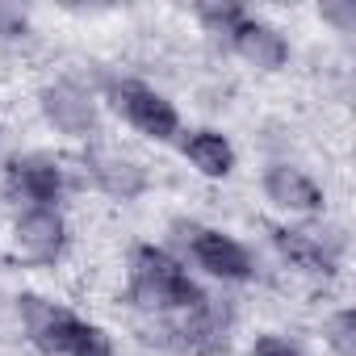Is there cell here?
I'll list each match as a JSON object with an SVG mask.
<instances>
[{
  "label": "cell",
  "mask_w": 356,
  "mask_h": 356,
  "mask_svg": "<svg viewBox=\"0 0 356 356\" xmlns=\"http://www.w3.org/2000/svg\"><path fill=\"white\" fill-rule=\"evenodd\" d=\"M130 302L138 310H155V314H185L206 302V289L163 248L138 243L130 252Z\"/></svg>",
  "instance_id": "1"
},
{
  "label": "cell",
  "mask_w": 356,
  "mask_h": 356,
  "mask_svg": "<svg viewBox=\"0 0 356 356\" xmlns=\"http://www.w3.org/2000/svg\"><path fill=\"white\" fill-rule=\"evenodd\" d=\"M17 310H22L26 335L47 356H113V343H109V335L97 323L80 318L76 310H67V306H59L51 298L22 293Z\"/></svg>",
  "instance_id": "2"
},
{
  "label": "cell",
  "mask_w": 356,
  "mask_h": 356,
  "mask_svg": "<svg viewBox=\"0 0 356 356\" xmlns=\"http://www.w3.org/2000/svg\"><path fill=\"white\" fill-rule=\"evenodd\" d=\"M197 17H202V26H206L210 34L227 38V47H231L239 59H248L252 67H260V72H281V67L289 63V42H285V34H281L277 26H268L264 17H256V13H248V9H239V5H202Z\"/></svg>",
  "instance_id": "3"
},
{
  "label": "cell",
  "mask_w": 356,
  "mask_h": 356,
  "mask_svg": "<svg viewBox=\"0 0 356 356\" xmlns=\"http://www.w3.org/2000/svg\"><path fill=\"white\" fill-rule=\"evenodd\" d=\"M105 97L143 138L172 143L176 134H181V113H176V105L163 92H155L151 84H143V80H109Z\"/></svg>",
  "instance_id": "4"
},
{
  "label": "cell",
  "mask_w": 356,
  "mask_h": 356,
  "mask_svg": "<svg viewBox=\"0 0 356 356\" xmlns=\"http://www.w3.org/2000/svg\"><path fill=\"white\" fill-rule=\"evenodd\" d=\"M181 231H185V243H189L193 260H197L210 277H218V281H252L256 260H252V252H248L235 235H227V231H218V227H202V222H189V227H181Z\"/></svg>",
  "instance_id": "5"
},
{
  "label": "cell",
  "mask_w": 356,
  "mask_h": 356,
  "mask_svg": "<svg viewBox=\"0 0 356 356\" xmlns=\"http://www.w3.org/2000/svg\"><path fill=\"white\" fill-rule=\"evenodd\" d=\"M5 185L13 197L26 202V210L30 206L55 210L67 193V176H63L59 159H51V155H13L5 163Z\"/></svg>",
  "instance_id": "6"
},
{
  "label": "cell",
  "mask_w": 356,
  "mask_h": 356,
  "mask_svg": "<svg viewBox=\"0 0 356 356\" xmlns=\"http://www.w3.org/2000/svg\"><path fill=\"white\" fill-rule=\"evenodd\" d=\"M172 335H176V348H185L193 356H218L231 348V310L206 298L202 306L185 310V318L172 327Z\"/></svg>",
  "instance_id": "7"
},
{
  "label": "cell",
  "mask_w": 356,
  "mask_h": 356,
  "mask_svg": "<svg viewBox=\"0 0 356 356\" xmlns=\"http://www.w3.org/2000/svg\"><path fill=\"white\" fill-rule=\"evenodd\" d=\"M38 105H42L47 122H51L59 134H67V138H88V134L97 130V101H92L84 88L67 84V80L47 84L42 97H38Z\"/></svg>",
  "instance_id": "8"
},
{
  "label": "cell",
  "mask_w": 356,
  "mask_h": 356,
  "mask_svg": "<svg viewBox=\"0 0 356 356\" xmlns=\"http://www.w3.org/2000/svg\"><path fill=\"white\" fill-rule=\"evenodd\" d=\"M13 235H17V248H22L30 260H38V264L59 260L63 248H67V222H63L59 210H47V206H30V210H22Z\"/></svg>",
  "instance_id": "9"
},
{
  "label": "cell",
  "mask_w": 356,
  "mask_h": 356,
  "mask_svg": "<svg viewBox=\"0 0 356 356\" xmlns=\"http://www.w3.org/2000/svg\"><path fill=\"white\" fill-rule=\"evenodd\" d=\"M264 193H268L273 206L293 210V214H314L327 202L323 189H318V181H310L302 168H289V163H273L264 172Z\"/></svg>",
  "instance_id": "10"
},
{
  "label": "cell",
  "mask_w": 356,
  "mask_h": 356,
  "mask_svg": "<svg viewBox=\"0 0 356 356\" xmlns=\"http://www.w3.org/2000/svg\"><path fill=\"white\" fill-rule=\"evenodd\" d=\"M273 243H277V252H281L293 268H302V273L331 277V273L339 268L335 248L323 243V239L310 235V231H298V227H273Z\"/></svg>",
  "instance_id": "11"
},
{
  "label": "cell",
  "mask_w": 356,
  "mask_h": 356,
  "mask_svg": "<svg viewBox=\"0 0 356 356\" xmlns=\"http://www.w3.org/2000/svg\"><path fill=\"white\" fill-rule=\"evenodd\" d=\"M84 163H88V172H92V181H97L109 197L134 202V197L147 189V172H143L134 159L118 155V151H88Z\"/></svg>",
  "instance_id": "12"
},
{
  "label": "cell",
  "mask_w": 356,
  "mask_h": 356,
  "mask_svg": "<svg viewBox=\"0 0 356 356\" xmlns=\"http://www.w3.org/2000/svg\"><path fill=\"white\" fill-rule=\"evenodd\" d=\"M181 151L202 176H210V181H227V176L235 172V147L218 130H189L181 138Z\"/></svg>",
  "instance_id": "13"
},
{
  "label": "cell",
  "mask_w": 356,
  "mask_h": 356,
  "mask_svg": "<svg viewBox=\"0 0 356 356\" xmlns=\"http://www.w3.org/2000/svg\"><path fill=\"white\" fill-rule=\"evenodd\" d=\"M327 343L339 356H356V314L352 310H335L327 323Z\"/></svg>",
  "instance_id": "14"
},
{
  "label": "cell",
  "mask_w": 356,
  "mask_h": 356,
  "mask_svg": "<svg viewBox=\"0 0 356 356\" xmlns=\"http://www.w3.org/2000/svg\"><path fill=\"white\" fill-rule=\"evenodd\" d=\"M30 34V17L13 5H0V38H26Z\"/></svg>",
  "instance_id": "15"
},
{
  "label": "cell",
  "mask_w": 356,
  "mask_h": 356,
  "mask_svg": "<svg viewBox=\"0 0 356 356\" xmlns=\"http://www.w3.org/2000/svg\"><path fill=\"white\" fill-rule=\"evenodd\" d=\"M252 356H302V348L289 343V339H281V335H260L252 343Z\"/></svg>",
  "instance_id": "16"
},
{
  "label": "cell",
  "mask_w": 356,
  "mask_h": 356,
  "mask_svg": "<svg viewBox=\"0 0 356 356\" xmlns=\"http://www.w3.org/2000/svg\"><path fill=\"white\" fill-rule=\"evenodd\" d=\"M323 17H331V22H339L343 30H352V5H343V9H335V5H327V9H323Z\"/></svg>",
  "instance_id": "17"
}]
</instances>
